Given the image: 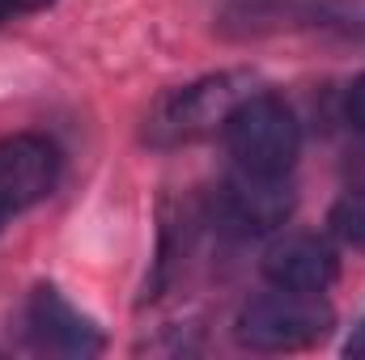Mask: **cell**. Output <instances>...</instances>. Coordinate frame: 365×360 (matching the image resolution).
I'll use <instances>...</instances> for the list:
<instances>
[{"mask_svg":"<svg viewBox=\"0 0 365 360\" xmlns=\"http://www.w3.org/2000/svg\"><path fill=\"white\" fill-rule=\"evenodd\" d=\"M331 327H336V314L319 292L272 288L242 305L234 335L242 348H255V352H302L323 344Z\"/></svg>","mask_w":365,"mask_h":360,"instance_id":"obj_2","label":"cell"},{"mask_svg":"<svg viewBox=\"0 0 365 360\" xmlns=\"http://www.w3.org/2000/svg\"><path fill=\"white\" fill-rule=\"evenodd\" d=\"M0 221H4V216H0Z\"/></svg>","mask_w":365,"mask_h":360,"instance_id":"obj_12","label":"cell"},{"mask_svg":"<svg viewBox=\"0 0 365 360\" xmlns=\"http://www.w3.org/2000/svg\"><path fill=\"white\" fill-rule=\"evenodd\" d=\"M264 275L272 288L289 292H327L340 275L336 250L314 233H284L264 250Z\"/></svg>","mask_w":365,"mask_h":360,"instance_id":"obj_7","label":"cell"},{"mask_svg":"<svg viewBox=\"0 0 365 360\" xmlns=\"http://www.w3.org/2000/svg\"><path fill=\"white\" fill-rule=\"evenodd\" d=\"M344 356H365V318L353 327V335L344 339Z\"/></svg>","mask_w":365,"mask_h":360,"instance_id":"obj_11","label":"cell"},{"mask_svg":"<svg viewBox=\"0 0 365 360\" xmlns=\"http://www.w3.org/2000/svg\"><path fill=\"white\" fill-rule=\"evenodd\" d=\"M47 4H56V0H0V26H9L17 17H30V13H43Z\"/></svg>","mask_w":365,"mask_h":360,"instance_id":"obj_10","label":"cell"},{"mask_svg":"<svg viewBox=\"0 0 365 360\" xmlns=\"http://www.w3.org/2000/svg\"><path fill=\"white\" fill-rule=\"evenodd\" d=\"M60 182V149L47 136L17 132L0 140V216L43 203Z\"/></svg>","mask_w":365,"mask_h":360,"instance_id":"obj_4","label":"cell"},{"mask_svg":"<svg viewBox=\"0 0 365 360\" xmlns=\"http://www.w3.org/2000/svg\"><path fill=\"white\" fill-rule=\"evenodd\" d=\"M217 212L234 233H247V238L251 233H276L293 212V195H289L284 179H264V174L238 170L221 186Z\"/></svg>","mask_w":365,"mask_h":360,"instance_id":"obj_6","label":"cell"},{"mask_svg":"<svg viewBox=\"0 0 365 360\" xmlns=\"http://www.w3.org/2000/svg\"><path fill=\"white\" fill-rule=\"evenodd\" d=\"M26 331L34 339V348L56 352V356H98L102 352V335L90 318L60 297V288L43 284L30 292L26 301Z\"/></svg>","mask_w":365,"mask_h":360,"instance_id":"obj_5","label":"cell"},{"mask_svg":"<svg viewBox=\"0 0 365 360\" xmlns=\"http://www.w3.org/2000/svg\"><path fill=\"white\" fill-rule=\"evenodd\" d=\"M344 119L365 136V77H357V81L349 85V93H344Z\"/></svg>","mask_w":365,"mask_h":360,"instance_id":"obj_9","label":"cell"},{"mask_svg":"<svg viewBox=\"0 0 365 360\" xmlns=\"http://www.w3.org/2000/svg\"><path fill=\"white\" fill-rule=\"evenodd\" d=\"M331 233L353 246V250H365V186L361 191H344L336 203H331V216H327Z\"/></svg>","mask_w":365,"mask_h":360,"instance_id":"obj_8","label":"cell"},{"mask_svg":"<svg viewBox=\"0 0 365 360\" xmlns=\"http://www.w3.org/2000/svg\"><path fill=\"white\" fill-rule=\"evenodd\" d=\"M225 149L238 170L284 179L302 153V127L284 97L276 93H247L225 119Z\"/></svg>","mask_w":365,"mask_h":360,"instance_id":"obj_1","label":"cell"},{"mask_svg":"<svg viewBox=\"0 0 365 360\" xmlns=\"http://www.w3.org/2000/svg\"><path fill=\"white\" fill-rule=\"evenodd\" d=\"M251 90H242V77H208L195 85L166 93L149 119V136L158 144H182V140H200L208 132H221L230 110L242 102Z\"/></svg>","mask_w":365,"mask_h":360,"instance_id":"obj_3","label":"cell"}]
</instances>
